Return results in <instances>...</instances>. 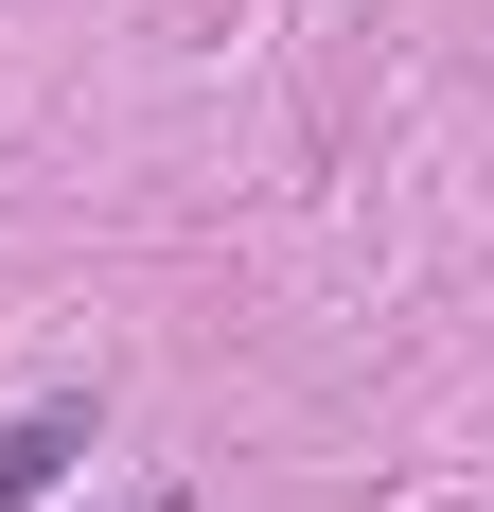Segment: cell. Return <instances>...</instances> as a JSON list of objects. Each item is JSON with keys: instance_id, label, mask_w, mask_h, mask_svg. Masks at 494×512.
<instances>
[{"instance_id": "obj_1", "label": "cell", "mask_w": 494, "mask_h": 512, "mask_svg": "<svg viewBox=\"0 0 494 512\" xmlns=\"http://www.w3.org/2000/svg\"><path fill=\"white\" fill-rule=\"evenodd\" d=\"M71 460H89V407H18V424H0V512H36Z\"/></svg>"}]
</instances>
